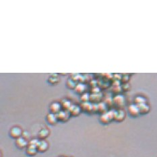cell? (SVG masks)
<instances>
[{
	"label": "cell",
	"instance_id": "3",
	"mask_svg": "<svg viewBox=\"0 0 157 157\" xmlns=\"http://www.w3.org/2000/svg\"><path fill=\"white\" fill-rule=\"evenodd\" d=\"M70 112L67 111L66 110L61 111L59 113L57 114V117L58 121H66L68 120L70 117Z\"/></svg>",
	"mask_w": 157,
	"mask_h": 157
},
{
	"label": "cell",
	"instance_id": "15",
	"mask_svg": "<svg viewBox=\"0 0 157 157\" xmlns=\"http://www.w3.org/2000/svg\"><path fill=\"white\" fill-rule=\"evenodd\" d=\"M136 103H137V105H141V104H144L145 100L142 97H137L136 98Z\"/></svg>",
	"mask_w": 157,
	"mask_h": 157
},
{
	"label": "cell",
	"instance_id": "9",
	"mask_svg": "<svg viewBox=\"0 0 157 157\" xmlns=\"http://www.w3.org/2000/svg\"><path fill=\"white\" fill-rule=\"evenodd\" d=\"M37 152H38L37 147L31 145H29L26 149V154L29 156H35Z\"/></svg>",
	"mask_w": 157,
	"mask_h": 157
},
{
	"label": "cell",
	"instance_id": "6",
	"mask_svg": "<svg viewBox=\"0 0 157 157\" xmlns=\"http://www.w3.org/2000/svg\"><path fill=\"white\" fill-rule=\"evenodd\" d=\"M49 110L52 113L57 115L61 111V105L56 103V102H54V103L50 105Z\"/></svg>",
	"mask_w": 157,
	"mask_h": 157
},
{
	"label": "cell",
	"instance_id": "8",
	"mask_svg": "<svg viewBox=\"0 0 157 157\" xmlns=\"http://www.w3.org/2000/svg\"><path fill=\"white\" fill-rule=\"evenodd\" d=\"M47 121L50 125H55L58 121L57 115L50 113L47 115Z\"/></svg>",
	"mask_w": 157,
	"mask_h": 157
},
{
	"label": "cell",
	"instance_id": "14",
	"mask_svg": "<svg viewBox=\"0 0 157 157\" xmlns=\"http://www.w3.org/2000/svg\"><path fill=\"white\" fill-rule=\"evenodd\" d=\"M39 141L40 140H39L38 139H33L29 142V145H31V146H36V147H37V146H38L39 143Z\"/></svg>",
	"mask_w": 157,
	"mask_h": 157
},
{
	"label": "cell",
	"instance_id": "13",
	"mask_svg": "<svg viewBox=\"0 0 157 157\" xmlns=\"http://www.w3.org/2000/svg\"><path fill=\"white\" fill-rule=\"evenodd\" d=\"M71 105L70 102L68 101H66V100L63 101L62 104H61V107H63L65 110H67V109L69 110L70 108L71 107Z\"/></svg>",
	"mask_w": 157,
	"mask_h": 157
},
{
	"label": "cell",
	"instance_id": "16",
	"mask_svg": "<svg viewBox=\"0 0 157 157\" xmlns=\"http://www.w3.org/2000/svg\"><path fill=\"white\" fill-rule=\"evenodd\" d=\"M59 157H64V156H59Z\"/></svg>",
	"mask_w": 157,
	"mask_h": 157
},
{
	"label": "cell",
	"instance_id": "11",
	"mask_svg": "<svg viewBox=\"0 0 157 157\" xmlns=\"http://www.w3.org/2000/svg\"><path fill=\"white\" fill-rule=\"evenodd\" d=\"M138 106V108H139L140 114H142V115L147 114L150 111L149 106L146 105V103L139 105Z\"/></svg>",
	"mask_w": 157,
	"mask_h": 157
},
{
	"label": "cell",
	"instance_id": "4",
	"mask_svg": "<svg viewBox=\"0 0 157 157\" xmlns=\"http://www.w3.org/2000/svg\"><path fill=\"white\" fill-rule=\"evenodd\" d=\"M49 148V143L45 140H41L39 141L38 146H37V149H38V152H45L47 151Z\"/></svg>",
	"mask_w": 157,
	"mask_h": 157
},
{
	"label": "cell",
	"instance_id": "2",
	"mask_svg": "<svg viewBox=\"0 0 157 157\" xmlns=\"http://www.w3.org/2000/svg\"><path fill=\"white\" fill-rule=\"evenodd\" d=\"M29 144V142L25 138H23L22 136L18 139L16 140V145L17 147L20 149H23L27 148V146Z\"/></svg>",
	"mask_w": 157,
	"mask_h": 157
},
{
	"label": "cell",
	"instance_id": "12",
	"mask_svg": "<svg viewBox=\"0 0 157 157\" xmlns=\"http://www.w3.org/2000/svg\"><path fill=\"white\" fill-rule=\"evenodd\" d=\"M70 113L73 115V116H77L80 114V108L77 105H74L71 106V107L69 109Z\"/></svg>",
	"mask_w": 157,
	"mask_h": 157
},
{
	"label": "cell",
	"instance_id": "1",
	"mask_svg": "<svg viewBox=\"0 0 157 157\" xmlns=\"http://www.w3.org/2000/svg\"><path fill=\"white\" fill-rule=\"evenodd\" d=\"M22 129L18 126H14L10 130V136L13 139H18L22 136Z\"/></svg>",
	"mask_w": 157,
	"mask_h": 157
},
{
	"label": "cell",
	"instance_id": "7",
	"mask_svg": "<svg viewBox=\"0 0 157 157\" xmlns=\"http://www.w3.org/2000/svg\"><path fill=\"white\" fill-rule=\"evenodd\" d=\"M125 117V113L124 111L123 110H117V111H115V115H114V119L116 121L121 122L124 120Z\"/></svg>",
	"mask_w": 157,
	"mask_h": 157
},
{
	"label": "cell",
	"instance_id": "5",
	"mask_svg": "<svg viewBox=\"0 0 157 157\" xmlns=\"http://www.w3.org/2000/svg\"><path fill=\"white\" fill-rule=\"evenodd\" d=\"M128 112L132 117H137L140 114L138 106L136 105H131L128 108Z\"/></svg>",
	"mask_w": 157,
	"mask_h": 157
},
{
	"label": "cell",
	"instance_id": "10",
	"mask_svg": "<svg viewBox=\"0 0 157 157\" xmlns=\"http://www.w3.org/2000/svg\"><path fill=\"white\" fill-rule=\"evenodd\" d=\"M49 134H50V132L49 129L47 128H44V129H40L39 131L38 134V137L41 140H45L46 138L48 137Z\"/></svg>",
	"mask_w": 157,
	"mask_h": 157
}]
</instances>
